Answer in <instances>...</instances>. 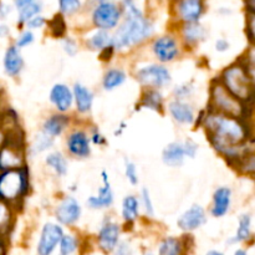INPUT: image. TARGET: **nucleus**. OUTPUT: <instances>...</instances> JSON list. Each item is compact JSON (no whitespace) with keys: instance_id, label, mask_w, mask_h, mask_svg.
Masks as SVG:
<instances>
[{"instance_id":"f257e3e1","label":"nucleus","mask_w":255,"mask_h":255,"mask_svg":"<svg viewBox=\"0 0 255 255\" xmlns=\"http://www.w3.org/2000/svg\"><path fill=\"white\" fill-rule=\"evenodd\" d=\"M201 126L206 131L214 151L223 156L232 166L244 156L248 148V128L243 120L208 110L201 117Z\"/></svg>"},{"instance_id":"f03ea898","label":"nucleus","mask_w":255,"mask_h":255,"mask_svg":"<svg viewBox=\"0 0 255 255\" xmlns=\"http://www.w3.org/2000/svg\"><path fill=\"white\" fill-rule=\"evenodd\" d=\"M124 19L112 32L115 51L122 52L134 49L152 39L156 30L153 19L138 6L136 0H120Z\"/></svg>"},{"instance_id":"7ed1b4c3","label":"nucleus","mask_w":255,"mask_h":255,"mask_svg":"<svg viewBox=\"0 0 255 255\" xmlns=\"http://www.w3.org/2000/svg\"><path fill=\"white\" fill-rule=\"evenodd\" d=\"M89 11L94 29L115 31L124 19V10L117 0H86L85 9Z\"/></svg>"},{"instance_id":"20e7f679","label":"nucleus","mask_w":255,"mask_h":255,"mask_svg":"<svg viewBox=\"0 0 255 255\" xmlns=\"http://www.w3.org/2000/svg\"><path fill=\"white\" fill-rule=\"evenodd\" d=\"M29 189L30 176L26 166L0 172V201L14 207L26 197Z\"/></svg>"},{"instance_id":"39448f33","label":"nucleus","mask_w":255,"mask_h":255,"mask_svg":"<svg viewBox=\"0 0 255 255\" xmlns=\"http://www.w3.org/2000/svg\"><path fill=\"white\" fill-rule=\"evenodd\" d=\"M218 80L234 97L241 100L242 102L247 104L252 101L254 85L241 60L226 67Z\"/></svg>"},{"instance_id":"423d86ee","label":"nucleus","mask_w":255,"mask_h":255,"mask_svg":"<svg viewBox=\"0 0 255 255\" xmlns=\"http://www.w3.org/2000/svg\"><path fill=\"white\" fill-rule=\"evenodd\" d=\"M209 97V110L243 120L246 115V104L234 97L218 79L212 82Z\"/></svg>"},{"instance_id":"0eeeda50","label":"nucleus","mask_w":255,"mask_h":255,"mask_svg":"<svg viewBox=\"0 0 255 255\" xmlns=\"http://www.w3.org/2000/svg\"><path fill=\"white\" fill-rule=\"evenodd\" d=\"M168 6L176 25L201 22L208 10V0H171Z\"/></svg>"},{"instance_id":"6e6552de","label":"nucleus","mask_w":255,"mask_h":255,"mask_svg":"<svg viewBox=\"0 0 255 255\" xmlns=\"http://www.w3.org/2000/svg\"><path fill=\"white\" fill-rule=\"evenodd\" d=\"M134 79L143 89L161 90L172 82L171 71L159 62H147L137 67Z\"/></svg>"},{"instance_id":"1a4fd4ad","label":"nucleus","mask_w":255,"mask_h":255,"mask_svg":"<svg viewBox=\"0 0 255 255\" xmlns=\"http://www.w3.org/2000/svg\"><path fill=\"white\" fill-rule=\"evenodd\" d=\"M182 44L176 34H163L152 39L151 52L159 64H169L181 56Z\"/></svg>"},{"instance_id":"9d476101","label":"nucleus","mask_w":255,"mask_h":255,"mask_svg":"<svg viewBox=\"0 0 255 255\" xmlns=\"http://www.w3.org/2000/svg\"><path fill=\"white\" fill-rule=\"evenodd\" d=\"M25 167L24 146L17 137H6L0 146V172Z\"/></svg>"},{"instance_id":"9b49d317","label":"nucleus","mask_w":255,"mask_h":255,"mask_svg":"<svg viewBox=\"0 0 255 255\" xmlns=\"http://www.w3.org/2000/svg\"><path fill=\"white\" fill-rule=\"evenodd\" d=\"M91 137L82 128H74L69 132L65 141L67 153L77 159L89 158L91 156Z\"/></svg>"},{"instance_id":"f8f14e48","label":"nucleus","mask_w":255,"mask_h":255,"mask_svg":"<svg viewBox=\"0 0 255 255\" xmlns=\"http://www.w3.org/2000/svg\"><path fill=\"white\" fill-rule=\"evenodd\" d=\"M64 236L65 232L61 224L52 223V222L45 223L37 242V255H51L56 251Z\"/></svg>"},{"instance_id":"ddd939ff","label":"nucleus","mask_w":255,"mask_h":255,"mask_svg":"<svg viewBox=\"0 0 255 255\" xmlns=\"http://www.w3.org/2000/svg\"><path fill=\"white\" fill-rule=\"evenodd\" d=\"M81 204L72 196L64 197L54 211V216L57 223L65 227L75 226L81 218Z\"/></svg>"},{"instance_id":"4468645a","label":"nucleus","mask_w":255,"mask_h":255,"mask_svg":"<svg viewBox=\"0 0 255 255\" xmlns=\"http://www.w3.org/2000/svg\"><path fill=\"white\" fill-rule=\"evenodd\" d=\"M177 36L181 40L182 46L194 49L204 42L208 37V29L202 22L177 25Z\"/></svg>"},{"instance_id":"2eb2a0df","label":"nucleus","mask_w":255,"mask_h":255,"mask_svg":"<svg viewBox=\"0 0 255 255\" xmlns=\"http://www.w3.org/2000/svg\"><path fill=\"white\" fill-rule=\"evenodd\" d=\"M121 237V226L112 219L106 218L102 222L97 233V246L104 253H114L119 246Z\"/></svg>"},{"instance_id":"dca6fc26","label":"nucleus","mask_w":255,"mask_h":255,"mask_svg":"<svg viewBox=\"0 0 255 255\" xmlns=\"http://www.w3.org/2000/svg\"><path fill=\"white\" fill-rule=\"evenodd\" d=\"M208 221L207 212L201 204H192L177 219V227L184 233H191L202 228Z\"/></svg>"},{"instance_id":"f3484780","label":"nucleus","mask_w":255,"mask_h":255,"mask_svg":"<svg viewBox=\"0 0 255 255\" xmlns=\"http://www.w3.org/2000/svg\"><path fill=\"white\" fill-rule=\"evenodd\" d=\"M109 173L106 171L101 172L102 186L94 196H90L86 201V206L92 211H100V209H109L112 207L115 202V194L112 191L111 182H110Z\"/></svg>"},{"instance_id":"a211bd4d","label":"nucleus","mask_w":255,"mask_h":255,"mask_svg":"<svg viewBox=\"0 0 255 255\" xmlns=\"http://www.w3.org/2000/svg\"><path fill=\"white\" fill-rule=\"evenodd\" d=\"M167 111L172 120L182 126H191L197 121L196 110L193 105L189 104L186 100H171L167 106Z\"/></svg>"},{"instance_id":"6ab92c4d","label":"nucleus","mask_w":255,"mask_h":255,"mask_svg":"<svg viewBox=\"0 0 255 255\" xmlns=\"http://www.w3.org/2000/svg\"><path fill=\"white\" fill-rule=\"evenodd\" d=\"M49 101L59 114H67L75 105L72 89L61 82L55 84L50 90Z\"/></svg>"},{"instance_id":"aec40b11","label":"nucleus","mask_w":255,"mask_h":255,"mask_svg":"<svg viewBox=\"0 0 255 255\" xmlns=\"http://www.w3.org/2000/svg\"><path fill=\"white\" fill-rule=\"evenodd\" d=\"M232 197H233V192L227 186L218 187L214 191L212 196L211 209H209L213 218H222L228 214L232 207Z\"/></svg>"},{"instance_id":"412c9836","label":"nucleus","mask_w":255,"mask_h":255,"mask_svg":"<svg viewBox=\"0 0 255 255\" xmlns=\"http://www.w3.org/2000/svg\"><path fill=\"white\" fill-rule=\"evenodd\" d=\"M24 57H22L21 51L15 44L7 46L5 50L4 57H2V69L4 72L10 77H17L21 74L24 69Z\"/></svg>"},{"instance_id":"4be33fe9","label":"nucleus","mask_w":255,"mask_h":255,"mask_svg":"<svg viewBox=\"0 0 255 255\" xmlns=\"http://www.w3.org/2000/svg\"><path fill=\"white\" fill-rule=\"evenodd\" d=\"M72 92H74V102L77 114H90L95 101V94L92 92V90L85 86L81 82H75L72 86Z\"/></svg>"},{"instance_id":"5701e85b","label":"nucleus","mask_w":255,"mask_h":255,"mask_svg":"<svg viewBox=\"0 0 255 255\" xmlns=\"http://www.w3.org/2000/svg\"><path fill=\"white\" fill-rule=\"evenodd\" d=\"M70 117L66 114H56L50 115L47 119H45V121L42 122L41 131L44 133H46L47 136L52 137V138H56L60 137L67 128L70 127Z\"/></svg>"},{"instance_id":"b1692460","label":"nucleus","mask_w":255,"mask_h":255,"mask_svg":"<svg viewBox=\"0 0 255 255\" xmlns=\"http://www.w3.org/2000/svg\"><path fill=\"white\" fill-rule=\"evenodd\" d=\"M186 158L183 142H171L162 151V162L172 168H178V167L183 166Z\"/></svg>"},{"instance_id":"393cba45","label":"nucleus","mask_w":255,"mask_h":255,"mask_svg":"<svg viewBox=\"0 0 255 255\" xmlns=\"http://www.w3.org/2000/svg\"><path fill=\"white\" fill-rule=\"evenodd\" d=\"M85 45L92 51L104 52L107 49H114L112 46V32L105 31V30L94 29L85 39Z\"/></svg>"},{"instance_id":"a878e982","label":"nucleus","mask_w":255,"mask_h":255,"mask_svg":"<svg viewBox=\"0 0 255 255\" xmlns=\"http://www.w3.org/2000/svg\"><path fill=\"white\" fill-rule=\"evenodd\" d=\"M139 107L162 114L164 110V97L161 90L143 89L139 100Z\"/></svg>"},{"instance_id":"bb28decb","label":"nucleus","mask_w":255,"mask_h":255,"mask_svg":"<svg viewBox=\"0 0 255 255\" xmlns=\"http://www.w3.org/2000/svg\"><path fill=\"white\" fill-rule=\"evenodd\" d=\"M139 213H141V203L138 197L134 194H128L122 199L121 217L125 223H134L139 218Z\"/></svg>"},{"instance_id":"cd10ccee","label":"nucleus","mask_w":255,"mask_h":255,"mask_svg":"<svg viewBox=\"0 0 255 255\" xmlns=\"http://www.w3.org/2000/svg\"><path fill=\"white\" fill-rule=\"evenodd\" d=\"M187 241L178 237H166L158 244V255H184Z\"/></svg>"},{"instance_id":"c85d7f7f","label":"nucleus","mask_w":255,"mask_h":255,"mask_svg":"<svg viewBox=\"0 0 255 255\" xmlns=\"http://www.w3.org/2000/svg\"><path fill=\"white\" fill-rule=\"evenodd\" d=\"M252 239V217L251 214L244 213L239 217L238 219V228H237L236 234L229 241H227V244L233 246V244L246 243Z\"/></svg>"},{"instance_id":"c756f323","label":"nucleus","mask_w":255,"mask_h":255,"mask_svg":"<svg viewBox=\"0 0 255 255\" xmlns=\"http://www.w3.org/2000/svg\"><path fill=\"white\" fill-rule=\"evenodd\" d=\"M127 74L124 69L120 67H111L105 72L102 77V89L105 91H114L119 89L126 82Z\"/></svg>"},{"instance_id":"7c9ffc66","label":"nucleus","mask_w":255,"mask_h":255,"mask_svg":"<svg viewBox=\"0 0 255 255\" xmlns=\"http://www.w3.org/2000/svg\"><path fill=\"white\" fill-rule=\"evenodd\" d=\"M45 164L49 167L57 177H65L69 171L66 156L60 151H52L45 157Z\"/></svg>"},{"instance_id":"2f4dec72","label":"nucleus","mask_w":255,"mask_h":255,"mask_svg":"<svg viewBox=\"0 0 255 255\" xmlns=\"http://www.w3.org/2000/svg\"><path fill=\"white\" fill-rule=\"evenodd\" d=\"M14 207L0 201V237H6L14 226Z\"/></svg>"},{"instance_id":"473e14b6","label":"nucleus","mask_w":255,"mask_h":255,"mask_svg":"<svg viewBox=\"0 0 255 255\" xmlns=\"http://www.w3.org/2000/svg\"><path fill=\"white\" fill-rule=\"evenodd\" d=\"M55 144V138L47 136L44 132H39L36 136L32 139L31 144L29 147V153L30 156H37L40 153H44V152L49 151L54 147Z\"/></svg>"},{"instance_id":"72a5a7b5","label":"nucleus","mask_w":255,"mask_h":255,"mask_svg":"<svg viewBox=\"0 0 255 255\" xmlns=\"http://www.w3.org/2000/svg\"><path fill=\"white\" fill-rule=\"evenodd\" d=\"M42 9H44V4H42L41 0H35L31 4L26 5L17 11V24L20 26H25L27 21H30L32 17L41 14Z\"/></svg>"},{"instance_id":"f704fd0d","label":"nucleus","mask_w":255,"mask_h":255,"mask_svg":"<svg viewBox=\"0 0 255 255\" xmlns=\"http://www.w3.org/2000/svg\"><path fill=\"white\" fill-rule=\"evenodd\" d=\"M59 12L65 17H72L84 11L85 2L82 0H57Z\"/></svg>"},{"instance_id":"c9c22d12","label":"nucleus","mask_w":255,"mask_h":255,"mask_svg":"<svg viewBox=\"0 0 255 255\" xmlns=\"http://www.w3.org/2000/svg\"><path fill=\"white\" fill-rule=\"evenodd\" d=\"M47 29L50 34L56 39H64L67 32V22L66 17L62 16L60 12L55 14L51 19L47 21Z\"/></svg>"},{"instance_id":"e433bc0d","label":"nucleus","mask_w":255,"mask_h":255,"mask_svg":"<svg viewBox=\"0 0 255 255\" xmlns=\"http://www.w3.org/2000/svg\"><path fill=\"white\" fill-rule=\"evenodd\" d=\"M80 243L79 238L74 234H65L59 244V255H72L77 252Z\"/></svg>"},{"instance_id":"4c0bfd02","label":"nucleus","mask_w":255,"mask_h":255,"mask_svg":"<svg viewBox=\"0 0 255 255\" xmlns=\"http://www.w3.org/2000/svg\"><path fill=\"white\" fill-rule=\"evenodd\" d=\"M139 203H141V208L143 209L144 214L152 218L154 216V206L151 198V193H149L148 188H146V187H143L139 192Z\"/></svg>"},{"instance_id":"58836bf2","label":"nucleus","mask_w":255,"mask_h":255,"mask_svg":"<svg viewBox=\"0 0 255 255\" xmlns=\"http://www.w3.org/2000/svg\"><path fill=\"white\" fill-rule=\"evenodd\" d=\"M242 64L246 67L247 72H248L249 77H251L252 82L255 86V46H252L248 51L246 52L243 57H242Z\"/></svg>"},{"instance_id":"ea45409f","label":"nucleus","mask_w":255,"mask_h":255,"mask_svg":"<svg viewBox=\"0 0 255 255\" xmlns=\"http://www.w3.org/2000/svg\"><path fill=\"white\" fill-rule=\"evenodd\" d=\"M125 177H126V179L132 186H137L138 184V169H137L136 163L128 158H125Z\"/></svg>"},{"instance_id":"a19ab883","label":"nucleus","mask_w":255,"mask_h":255,"mask_svg":"<svg viewBox=\"0 0 255 255\" xmlns=\"http://www.w3.org/2000/svg\"><path fill=\"white\" fill-rule=\"evenodd\" d=\"M194 92V85L192 82H184V84L177 85L173 89L172 94L173 97L177 100H188L189 97L193 95Z\"/></svg>"},{"instance_id":"79ce46f5","label":"nucleus","mask_w":255,"mask_h":255,"mask_svg":"<svg viewBox=\"0 0 255 255\" xmlns=\"http://www.w3.org/2000/svg\"><path fill=\"white\" fill-rule=\"evenodd\" d=\"M61 47L64 50V52L69 56H76L77 52H79V42L76 39H74L72 36H65L64 39H61Z\"/></svg>"},{"instance_id":"37998d69","label":"nucleus","mask_w":255,"mask_h":255,"mask_svg":"<svg viewBox=\"0 0 255 255\" xmlns=\"http://www.w3.org/2000/svg\"><path fill=\"white\" fill-rule=\"evenodd\" d=\"M34 41H35L34 31L26 29V30H22V31L20 32V35L16 37V40H15V45L21 50L24 49V47L30 46Z\"/></svg>"},{"instance_id":"c03bdc74","label":"nucleus","mask_w":255,"mask_h":255,"mask_svg":"<svg viewBox=\"0 0 255 255\" xmlns=\"http://www.w3.org/2000/svg\"><path fill=\"white\" fill-rule=\"evenodd\" d=\"M247 36L252 45L255 46V14L247 12Z\"/></svg>"},{"instance_id":"a18cd8bd","label":"nucleus","mask_w":255,"mask_h":255,"mask_svg":"<svg viewBox=\"0 0 255 255\" xmlns=\"http://www.w3.org/2000/svg\"><path fill=\"white\" fill-rule=\"evenodd\" d=\"M47 21H49V20H47L44 15L40 14L37 15V16L32 17L30 21H27V24L25 25V26H26V29L34 31V30H39V29H42V27L47 26Z\"/></svg>"},{"instance_id":"49530a36","label":"nucleus","mask_w":255,"mask_h":255,"mask_svg":"<svg viewBox=\"0 0 255 255\" xmlns=\"http://www.w3.org/2000/svg\"><path fill=\"white\" fill-rule=\"evenodd\" d=\"M183 147H184V152H186L187 158H191V159L196 158L199 149V146L197 142H194L192 138H187L186 141L183 142Z\"/></svg>"},{"instance_id":"de8ad7c7","label":"nucleus","mask_w":255,"mask_h":255,"mask_svg":"<svg viewBox=\"0 0 255 255\" xmlns=\"http://www.w3.org/2000/svg\"><path fill=\"white\" fill-rule=\"evenodd\" d=\"M90 137H91L92 144H95V146H106L107 144V139L105 138L104 134H102L101 132L99 131V128H96V127H95V129H92Z\"/></svg>"},{"instance_id":"09e8293b","label":"nucleus","mask_w":255,"mask_h":255,"mask_svg":"<svg viewBox=\"0 0 255 255\" xmlns=\"http://www.w3.org/2000/svg\"><path fill=\"white\" fill-rule=\"evenodd\" d=\"M114 255H132V248L127 242H120L114 251Z\"/></svg>"},{"instance_id":"8fccbe9b","label":"nucleus","mask_w":255,"mask_h":255,"mask_svg":"<svg viewBox=\"0 0 255 255\" xmlns=\"http://www.w3.org/2000/svg\"><path fill=\"white\" fill-rule=\"evenodd\" d=\"M214 46H216V50L218 52H226L228 51L229 47H231V42H229L227 39H224V37H221V39L217 40Z\"/></svg>"},{"instance_id":"3c124183","label":"nucleus","mask_w":255,"mask_h":255,"mask_svg":"<svg viewBox=\"0 0 255 255\" xmlns=\"http://www.w3.org/2000/svg\"><path fill=\"white\" fill-rule=\"evenodd\" d=\"M10 11H11V7L9 5L5 4V2H0V17L1 19H5L10 14Z\"/></svg>"},{"instance_id":"603ef678","label":"nucleus","mask_w":255,"mask_h":255,"mask_svg":"<svg viewBox=\"0 0 255 255\" xmlns=\"http://www.w3.org/2000/svg\"><path fill=\"white\" fill-rule=\"evenodd\" d=\"M32 1H35V0H12V2H14V6L16 7L17 11H19L20 9H22V7L26 6V5L31 4Z\"/></svg>"},{"instance_id":"864d4df0","label":"nucleus","mask_w":255,"mask_h":255,"mask_svg":"<svg viewBox=\"0 0 255 255\" xmlns=\"http://www.w3.org/2000/svg\"><path fill=\"white\" fill-rule=\"evenodd\" d=\"M246 5L247 12H253L255 14V0H243Z\"/></svg>"},{"instance_id":"5fc2aeb1","label":"nucleus","mask_w":255,"mask_h":255,"mask_svg":"<svg viewBox=\"0 0 255 255\" xmlns=\"http://www.w3.org/2000/svg\"><path fill=\"white\" fill-rule=\"evenodd\" d=\"M6 254V243L4 237H0V255Z\"/></svg>"},{"instance_id":"6e6d98bb","label":"nucleus","mask_w":255,"mask_h":255,"mask_svg":"<svg viewBox=\"0 0 255 255\" xmlns=\"http://www.w3.org/2000/svg\"><path fill=\"white\" fill-rule=\"evenodd\" d=\"M148 5H161L164 4V2H171V0H146Z\"/></svg>"},{"instance_id":"4d7b16f0","label":"nucleus","mask_w":255,"mask_h":255,"mask_svg":"<svg viewBox=\"0 0 255 255\" xmlns=\"http://www.w3.org/2000/svg\"><path fill=\"white\" fill-rule=\"evenodd\" d=\"M9 34V29L5 25H0V36H6Z\"/></svg>"},{"instance_id":"13d9d810","label":"nucleus","mask_w":255,"mask_h":255,"mask_svg":"<svg viewBox=\"0 0 255 255\" xmlns=\"http://www.w3.org/2000/svg\"><path fill=\"white\" fill-rule=\"evenodd\" d=\"M233 255H248V252L246 249H237Z\"/></svg>"},{"instance_id":"bf43d9fd","label":"nucleus","mask_w":255,"mask_h":255,"mask_svg":"<svg viewBox=\"0 0 255 255\" xmlns=\"http://www.w3.org/2000/svg\"><path fill=\"white\" fill-rule=\"evenodd\" d=\"M206 255H224V254L219 251H209Z\"/></svg>"},{"instance_id":"052dcab7","label":"nucleus","mask_w":255,"mask_h":255,"mask_svg":"<svg viewBox=\"0 0 255 255\" xmlns=\"http://www.w3.org/2000/svg\"><path fill=\"white\" fill-rule=\"evenodd\" d=\"M143 255H154V254H152V253H146V254H143Z\"/></svg>"}]
</instances>
